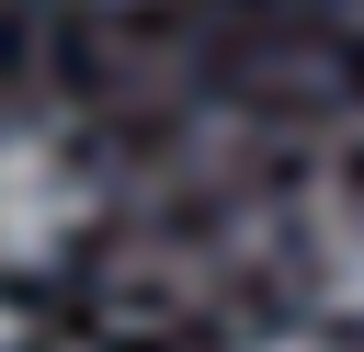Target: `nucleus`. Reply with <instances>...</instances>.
Returning a JSON list of instances; mask_svg holds the SVG:
<instances>
[{
    "label": "nucleus",
    "mask_w": 364,
    "mask_h": 352,
    "mask_svg": "<svg viewBox=\"0 0 364 352\" xmlns=\"http://www.w3.org/2000/svg\"><path fill=\"white\" fill-rule=\"evenodd\" d=\"M102 216L91 159L57 125H0V273H57Z\"/></svg>",
    "instance_id": "nucleus-1"
},
{
    "label": "nucleus",
    "mask_w": 364,
    "mask_h": 352,
    "mask_svg": "<svg viewBox=\"0 0 364 352\" xmlns=\"http://www.w3.org/2000/svg\"><path fill=\"white\" fill-rule=\"evenodd\" d=\"M296 273H307V295H318L330 318L364 329V170H341V182L307 193V216H296Z\"/></svg>",
    "instance_id": "nucleus-2"
},
{
    "label": "nucleus",
    "mask_w": 364,
    "mask_h": 352,
    "mask_svg": "<svg viewBox=\"0 0 364 352\" xmlns=\"http://www.w3.org/2000/svg\"><path fill=\"white\" fill-rule=\"evenodd\" d=\"M239 352H341L330 329H262V341H239Z\"/></svg>",
    "instance_id": "nucleus-3"
},
{
    "label": "nucleus",
    "mask_w": 364,
    "mask_h": 352,
    "mask_svg": "<svg viewBox=\"0 0 364 352\" xmlns=\"http://www.w3.org/2000/svg\"><path fill=\"white\" fill-rule=\"evenodd\" d=\"M23 341V307H11V273H0V352Z\"/></svg>",
    "instance_id": "nucleus-4"
},
{
    "label": "nucleus",
    "mask_w": 364,
    "mask_h": 352,
    "mask_svg": "<svg viewBox=\"0 0 364 352\" xmlns=\"http://www.w3.org/2000/svg\"><path fill=\"white\" fill-rule=\"evenodd\" d=\"M91 11H148V0H91Z\"/></svg>",
    "instance_id": "nucleus-5"
}]
</instances>
